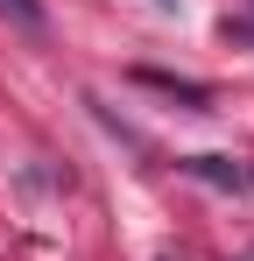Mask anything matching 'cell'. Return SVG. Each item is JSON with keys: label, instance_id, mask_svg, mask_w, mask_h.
<instances>
[{"label": "cell", "instance_id": "cell-2", "mask_svg": "<svg viewBox=\"0 0 254 261\" xmlns=\"http://www.w3.org/2000/svg\"><path fill=\"white\" fill-rule=\"evenodd\" d=\"M141 85H156V92H176V99H191V106H212V92L205 85H191V78H169V71H134Z\"/></svg>", "mask_w": 254, "mask_h": 261}, {"label": "cell", "instance_id": "cell-1", "mask_svg": "<svg viewBox=\"0 0 254 261\" xmlns=\"http://www.w3.org/2000/svg\"><path fill=\"white\" fill-rule=\"evenodd\" d=\"M184 170L198 176V184H212V191H247V184H254V170L233 163V155H191Z\"/></svg>", "mask_w": 254, "mask_h": 261}, {"label": "cell", "instance_id": "cell-4", "mask_svg": "<svg viewBox=\"0 0 254 261\" xmlns=\"http://www.w3.org/2000/svg\"><path fill=\"white\" fill-rule=\"evenodd\" d=\"M163 7H176V0H163Z\"/></svg>", "mask_w": 254, "mask_h": 261}, {"label": "cell", "instance_id": "cell-3", "mask_svg": "<svg viewBox=\"0 0 254 261\" xmlns=\"http://www.w3.org/2000/svg\"><path fill=\"white\" fill-rule=\"evenodd\" d=\"M0 14L21 21V29H42V0H0Z\"/></svg>", "mask_w": 254, "mask_h": 261}]
</instances>
